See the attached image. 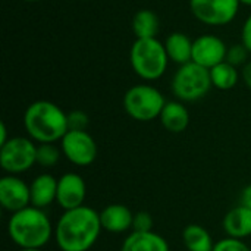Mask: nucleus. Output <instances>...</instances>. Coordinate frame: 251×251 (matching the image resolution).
Instances as JSON below:
<instances>
[{
	"label": "nucleus",
	"instance_id": "nucleus-18",
	"mask_svg": "<svg viewBox=\"0 0 251 251\" xmlns=\"http://www.w3.org/2000/svg\"><path fill=\"white\" fill-rule=\"evenodd\" d=\"M224 228L231 238H244L251 235V210L238 206L232 209L224 219Z\"/></svg>",
	"mask_w": 251,
	"mask_h": 251
},
{
	"label": "nucleus",
	"instance_id": "nucleus-26",
	"mask_svg": "<svg viewBox=\"0 0 251 251\" xmlns=\"http://www.w3.org/2000/svg\"><path fill=\"white\" fill-rule=\"evenodd\" d=\"M213 251H250V249L238 238H226L215 244Z\"/></svg>",
	"mask_w": 251,
	"mask_h": 251
},
{
	"label": "nucleus",
	"instance_id": "nucleus-1",
	"mask_svg": "<svg viewBox=\"0 0 251 251\" xmlns=\"http://www.w3.org/2000/svg\"><path fill=\"white\" fill-rule=\"evenodd\" d=\"M100 229V215L91 207L81 206L62 215L54 235L62 251H87L97 241Z\"/></svg>",
	"mask_w": 251,
	"mask_h": 251
},
{
	"label": "nucleus",
	"instance_id": "nucleus-30",
	"mask_svg": "<svg viewBox=\"0 0 251 251\" xmlns=\"http://www.w3.org/2000/svg\"><path fill=\"white\" fill-rule=\"evenodd\" d=\"M7 141H9V138H7L6 125H4V122H0V147H1L3 144H6Z\"/></svg>",
	"mask_w": 251,
	"mask_h": 251
},
{
	"label": "nucleus",
	"instance_id": "nucleus-22",
	"mask_svg": "<svg viewBox=\"0 0 251 251\" xmlns=\"http://www.w3.org/2000/svg\"><path fill=\"white\" fill-rule=\"evenodd\" d=\"M59 157L60 153L53 144H40L37 147V163L44 168L54 166L59 162Z\"/></svg>",
	"mask_w": 251,
	"mask_h": 251
},
{
	"label": "nucleus",
	"instance_id": "nucleus-6",
	"mask_svg": "<svg viewBox=\"0 0 251 251\" xmlns=\"http://www.w3.org/2000/svg\"><path fill=\"white\" fill-rule=\"evenodd\" d=\"M166 101L162 93L149 84L131 87L124 96V109L135 121L149 122L160 116Z\"/></svg>",
	"mask_w": 251,
	"mask_h": 251
},
{
	"label": "nucleus",
	"instance_id": "nucleus-13",
	"mask_svg": "<svg viewBox=\"0 0 251 251\" xmlns=\"http://www.w3.org/2000/svg\"><path fill=\"white\" fill-rule=\"evenodd\" d=\"M165 49L169 57V62H174L176 65H185L188 62H193V44L194 40H191L187 34L176 31L171 32L165 40Z\"/></svg>",
	"mask_w": 251,
	"mask_h": 251
},
{
	"label": "nucleus",
	"instance_id": "nucleus-19",
	"mask_svg": "<svg viewBox=\"0 0 251 251\" xmlns=\"http://www.w3.org/2000/svg\"><path fill=\"white\" fill-rule=\"evenodd\" d=\"M131 26L137 38H157L160 29V21L153 10L140 9L132 16Z\"/></svg>",
	"mask_w": 251,
	"mask_h": 251
},
{
	"label": "nucleus",
	"instance_id": "nucleus-24",
	"mask_svg": "<svg viewBox=\"0 0 251 251\" xmlns=\"http://www.w3.org/2000/svg\"><path fill=\"white\" fill-rule=\"evenodd\" d=\"M88 115L82 110H72L68 113V126L69 131H85L88 126Z\"/></svg>",
	"mask_w": 251,
	"mask_h": 251
},
{
	"label": "nucleus",
	"instance_id": "nucleus-15",
	"mask_svg": "<svg viewBox=\"0 0 251 251\" xmlns=\"http://www.w3.org/2000/svg\"><path fill=\"white\" fill-rule=\"evenodd\" d=\"M31 204L38 209H44L56 200L57 196V179L49 174L37 176L29 185Z\"/></svg>",
	"mask_w": 251,
	"mask_h": 251
},
{
	"label": "nucleus",
	"instance_id": "nucleus-14",
	"mask_svg": "<svg viewBox=\"0 0 251 251\" xmlns=\"http://www.w3.org/2000/svg\"><path fill=\"white\" fill-rule=\"evenodd\" d=\"M134 215L124 204H110L100 213L101 228L109 232L119 234L132 228Z\"/></svg>",
	"mask_w": 251,
	"mask_h": 251
},
{
	"label": "nucleus",
	"instance_id": "nucleus-3",
	"mask_svg": "<svg viewBox=\"0 0 251 251\" xmlns=\"http://www.w3.org/2000/svg\"><path fill=\"white\" fill-rule=\"evenodd\" d=\"M7 229L12 241L21 249H41L51 237V224L47 215L34 206L15 212Z\"/></svg>",
	"mask_w": 251,
	"mask_h": 251
},
{
	"label": "nucleus",
	"instance_id": "nucleus-7",
	"mask_svg": "<svg viewBox=\"0 0 251 251\" xmlns=\"http://www.w3.org/2000/svg\"><path fill=\"white\" fill-rule=\"evenodd\" d=\"M35 162L37 147L28 138L13 137L0 147V166L12 175L31 169Z\"/></svg>",
	"mask_w": 251,
	"mask_h": 251
},
{
	"label": "nucleus",
	"instance_id": "nucleus-29",
	"mask_svg": "<svg viewBox=\"0 0 251 251\" xmlns=\"http://www.w3.org/2000/svg\"><path fill=\"white\" fill-rule=\"evenodd\" d=\"M241 206L251 210V185L246 187L241 193Z\"/></svg>",
	"mask_w": 251,
	"mask_h": 251
},
{
	"label": "nucleus",
	"instance_id": "nucleus-28",
	"mask_svg": "<svg viewBox=\"0 0 251 251\" xmlns=\"http://www.w3.org/2000/svg\"><path fill=\"white\" fill-rule=\"evenodd\" d=\"M241 78L244 81V84L251 90V60L247 62L244 66H243V71H241Z\"/></svg>",
	"mask_w": 251,
	"mask_h": 251
},
{
	"label": "nucleus",
	"instance_id": "nucleus-20",
	"mask_svg": "<svg viewBox=\"0 0 251 251\" xmlns=\"http://www.w3.org/2000/svg\"><path fill=\"white\" fill-rule=\"evenodd\" d=\"M210 71V79H212V85L218 90H231L237 85L240 74L237 66L228 63L226 60L213 66Z\"/></svg>",
	"mask_w": 251,
	"mask_h": 251
},
{
	"label": "nucleus",
	"instance_id": "nucleus-10",
	"mask_svg": "<svg viewBox=\"0 0 251 251\" xmlns=\"http://www.w3.org/2000/svg\"><path fill=\"white\" fill-rule=\"evenodd\" d=\"M228 47L222 38L212 34L200 35L194 40L193 44V62L206 68L212 69L213 66L225 62Z\"/></svg>",
	"mask_w": 251,
	"mask_h": 251
},
{
	"label": "nucleus",
	"instance_id": "nucleus-25",
	"mask_svg": "<svg viewBox=\"0 0 251 251\" xmlns=\"http://www.w3.org/2000/svg\"><path fill=\"white\" fill-rule=\"evenodd\" d=\"M134 232H151L153 231V219L147 212H138L132 219Z\"/></svg>",
	"mask_w": 251,
	"mask_h": 251
},
{
	"label": "nucleus",
	"instance_id": "nucleus-4",
	"mask_svg": "<svg viewBox=\"0 0 251 251\" xmlns=\"http://www.w3.org/2000/svg\"><path fill=\"white\" fill-rule=\"evenodd\" d=\"M129 63L140 78L154 81L166 72L169 57L160 40L137 38L129 50Z\"/></svg>",
	"mask_w": 251,
	"mask_h": 251
},
{
	"label": "nucleus",
	"instance_id": "nucleus-17",
	"mask_svg": "<svg viewBox=\"0 0 251 251\" xmlns=\"http://www.w3.org/2000/svg\"><path fill=\"white\" fill-rule=\"evenodd\" d=\"M121 251H169L163 237L151 232H132L122 244Z\"/></svg>",
	"mask_w": 251,
	"mask_h": 251
},
{
	"label": "nucleus",
	"instance_id": "nucleus-2",
	"mask_svg": "<svg viewBox=\"0 0 251 251\" xmlns=\"http://www.w3.org/2000/svg\"><path fill=\"white\" fill-rule=\"evenodd\" d=\"M24 125L29 137L40 144H53L69 131L68 113L47 100H37L28 106L24 115Z\"/></svg>",
	"mask_w": 251,
	"mask_h": 251
},
{
	"label": "nucleus",
	"instance_id": "nucleus-8",
	"mask_svg": "<svg viewBox=\"0 0 251 251\" xmlns=\"http://www.w3.org/2000/svg\"><path fill=\"white\" fill-rule=\"evenodd\" d=\"M240 4V0H190L194 18L209 26L231 24L238 13Z\"/></svg>",
	"mask_w": 251,
	"mask_h": 251
},
{
	"label": "nucleus",
	"instance_id": "nucleus-27",
	"mask_svg": "<svg viewBox=\"0 0 251 251\" xmlns=\"http://www.w3.org/2000/svg\"><path fill=\"white\" fill-rule=\"evenodd\" d=\"M241 43L249 50V53H251V15L243 24V28H241Z\"/></svg>",
	"mask_w": 251,
	"mask_h": 251
},
{
	"label": "nucleus",
	"instance_id": "nucleus-12",
	"mask_svg": "<svg viewBox=\"0 0 251 251\" xmlns=\"http://www.w3.org/2000/svg\"><path fill=\"white\" fill-rule=\"evenodd\" d=\"M85 182L76 174H66L57 181V196L56 201L65 210H72L81 207L85 200Z\"/></svg>",
	"mask_w": 251,
	"mask_h": 251
},
{
	"label": "nucleus",
	"instance_id": "nucleus-9",
	"mask_svg": "<svg viewBox=\"0 0 251 251\" xmlns=\"http://www.w3.org/2000/svg\"><path fill=\"white\" fill-rule=\"evenodd\" d=\"M65 157L76 166H88L96 160L97 146L87 131H68L60 140Z\"/></svg>",
	"mask_w": 251,
	"mask_h": 251
},
{
	"label": "nucleus",
	"instance_id": "nucleus-32",
	"mask_svg": "<svg viewBox=\"0 0 251 251\" xmlns=\"http://www.w3.org/2000/svg\"><path fill=\"white\" fill-rule=\"evenodd\" d=\"M21 251H41L40 249H22Z\"/></svg>",
	"mask_w": 251,
	"mask_h": 251
},
{
	"label": "nucleus",
	"instance_id": "nucleus-5",
	"mask_svg": "<svg viewBox=\"0 0 251 251\" xmlns=\"http://www.w3.org/2000/svg\"><path fill=\"white\" fill-rule=\"evenodd\" d=\"M172 93L181 101H196L203 99L213 87L210 79V71L188 62L181 65L172 78Z\"/></svg>",
	"mask_w": 251,
	"mask_h": 251
},
{
	"label": "nucleus",
	"instance_id": "nucleus-11",
	"mask_svg": "<svg viewBox=\"0 0 251 251\" xmlns=\"http://www.w3.org/2000/svg\"><path fill=\"white\" fill-rule=\"evenodd\" d=\"M0 203L1 206L15 213L19 212L31 203L29 187L19 178L10 175L0 179Z\"/></svg>",
	"mask_w": 251,
	"mask_h": 251
},
{
	"label": "nucleus",
	"instance_id": "nucleus-31",
	"mask_svg": "<svg viewBox=\"0 0 251 251\" xmlns=\"http://www.w3.org/2000/svg\"><path fill=\"white\" fill-rule=\"evenodd\" d=\"M241 4H246V6H251V0H240Z\"/></svg>",
	"mask_w": 251,
	"mask_h": 251
},
{
	"label": "nucleus",
	"instance_id": "nucleus-21",
	"mask_svg": "<svg viewBox=\"0 0 251 251\" xmlns=\"http://www.w3.org/2000/svg\"><path fill=\"white\" fill-rule=\"evenodd\" d=\"M182 240L188 251H213L210 234L200 225H188L182 232Z\"/></svg>",
	"mask_w": 251,
	"mask_h": 251
},
{
	"label": "nucleus",
	"instance_id": "nucleus-16",
	"mask_svg": "<svg viewBox=\"0 0 251 251\" xmlns=\"http://www.w3.org/2000/svg\"><path fill=\"white\" fill-rule=\"evenodd\" d=\"M159 118L162 125L174 134L185 131L190 124V113L181 101H168Z\"/></svg>",
	"mask_w": 251,
	"mask_h": 251
},
{
	"label": "nucleus",
	"instance_id": "nucleus-33",
	"mask_svg": "<svg viewBox=\"0 0 251 251\" xmlns=\"http://www.w3.org/2000/svg\"><path fill=\"white\" fill-rule=\"evenodd\" d=\"M24 1H29V3H32V1H40V0H24Z\"/></svg>",
	"mask_w": 251,
	"mask_h": 251
},
{
	"label": "nucleus",
	"instance_id": "nucleus-23",
	"mask_svg": "<svg viewBox=\"0 0 251 251\" xmlns=\"http://www.w3.org/2000/svg\"><path fill=\"white\" fill-rule=\"evenodd\" d=\"M247 56H249V50L244 47L243 43L240 44H232L231 47H228V51H226V62L234 65V66H244L247 63Z\"/></svg>",
	"mask_w": 251,
	"mask_h": 251
}]
</instances>
